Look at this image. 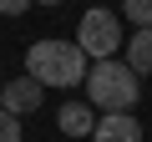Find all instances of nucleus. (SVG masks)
<instances>
[{
  "mask_svg": "<svg viewBox=\"0 0 152 142\" xmlns=\"http://www.w3.org/2000/svg\"><path fill=\"white\" fill-rule=\"evenodd\" d=\"M26 5H36V0H0V15H26Z\"/></svg>",
  "mask_w": 152,
  "mask_h": 142,
  "instance_id": "obj_10",
  "label": "nucleus"
},
{
  "mask_svg": "<svg viewBox=\"0 0 152 142\" xmlns=\"http://www.w3.org/2000/svg\"><path fill=\"white\" fill-rule=\"evenodd\" d=\"M127 66L137 76H152V31H132L127 41Z\"/></svg>",
  "mask_w": 152,
  "mask_h": 142,
  "instance_id": "obj_7",
  "label": "nucleus"
},
{
  "mask_svg": "<svg viewBox=\"0 0 152 142\" xmlns=\"http://www.w3.org/2000/svg\"><path fill=\"white\" fill-rule=\"evenodd\" d=\"M36 5H66V0H36Z\"/></svg>",
  "mask_w": 152,
  "mask_h": 142,
  "instance_id": "obj_11",
  "label": "nucleus"
},
{
  "mask_svg": "<svg viewBox=\"0 0 152 142\" xmlns=\"http://www.w3.org/2000/svg\"><path fill=\"white\" fill-rule=\"evenodd\" d=\"M86 51L76 46V41H36L26 51V76H36L41 86H76V81H86Z\"/></svg>",
  "mask_w": 152,
  "mask_h": 142,
  "instance_id": "obj_1",
  "label": "nucleus"
},
{
  "mask_svg": "<svg viewBox=\"0 0 152 142\" xmlns=\"http://www.w3.org/2000/svg\"><path fill=\"white\" fill-rule=\"evenodd\" d=\"M0 142H20V117H10L0 107Z\"/></svg>",
  "mask_w": 152,
  "mask_h": 142,
  "instance_id": "obj_9",
  "label": "nucleus"
},
{
  "mask_svg": "<svg viewBox=\"0 0 152 142\" xmlns=\"http://www.w3.org/2000/svg\"><path fill=\"white\" fill-rule=\"evenodd\" d=\"M41 97H46V86L36 76H15V81H5V91H0V107H5L10 117H31L41 107Z\"/></svg>",
  "mask_w": 152,
  "mask_h": 142,
  "instance_id": "obj_4",
  "label": "nucleus"
},
{
  "mask_svg": "<svg viewBox=\"0 0 152 142\" xmlns=\"http://www.w3.org/2000/svg\"><path fill=\"white\" fill-rule=\"evenodd\" d=\"M122 20H132L137 31H152V0H122Z\"/></svg>",
  "mask_w": 152,
  "mask_h": 142,
  "instance_id": "obj_8",
  "label": "nucleus"
},
{
  "mask_svg": "<svg viewBox=\"0 0 152 142\" xmlns=\"http://www.w3.org/2000/svg\"><path fill=\"white\" fill-rule=\"evenodd\" d=\"M76 46L86 51V61H112V51L122 46V15H112L107 5L86 10L76 20Z\"/></svg>",
  "mask_w": 152,
  "mask_h": 142,
  "instance_id": "obj_3",
  "label": "nucleus"
},
{
  "mask_svg": "<svg viewBox=\"0 0 152 142\" xmlns=\"http://www.w3.org/2000/svg\"><path fill=\"white\" fill-rule=\"evenodd\" d=\"M86 102L102 107V117L107 112H132V102H137V71L127 61H91V71H86Z\"/></svg>",
  "mask_w": 152,
  "mask_h": 142,
  "instance_id": "obj_2",
  "label": "nucleus"
},
{
  "mask_svg": "<svg viewBox=\"0 0 152 142\" xmlns=\"http://www.w3.org/2000/svg\"><path fill=\"white\" fill-rule=\"evenodd\" d=\"M91 142H142V122L132 112H107V117H96Z\"/></svg>",
  "mask_w": 152,
  "mask_h": 142,
  "instance_id": "obj_5",
  "label": "nucleus"
},
{
  "mask_svg": "<svg viewBox=\"0 0 152 142\" xmlns=\"http://www.w3.org/2000/svg\"><path fill=\"white\" fill-rule=\"evenodd\" d=\"M56 127H61L66 137H91V132H96V107H91V102H66V107L56 112Z\"/></svg>",
  "mask_w": 152,
  "mask_h": 142,
  "instance_id": "obj_6",
  "label": "nucleus"
}]
</instances>
